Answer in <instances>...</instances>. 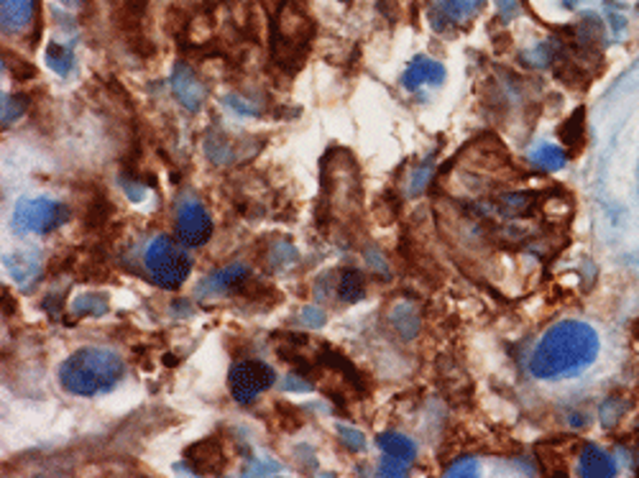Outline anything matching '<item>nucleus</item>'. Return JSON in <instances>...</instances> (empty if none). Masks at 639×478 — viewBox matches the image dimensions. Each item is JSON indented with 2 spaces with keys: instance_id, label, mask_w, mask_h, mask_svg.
I'll use <instances>...</instances> for the list:
<instances>
[{
  "instance_id": "1",
  "label": "nucleus",
  "mask_w": 639,
  "mask_h": 478,
  "mask_svg": "<svg viewBox=\"0 0 639 478\" xmlns=\"http://www.w3.org/2000/svg\"><path fill=\"white\" fill-rule=\"evenodd\" d=\"M598 348L601 341L594 327L578 320H565L542 335L532 353L529 371L542 381L573 379L598 358Z\"/></svg>"
},
{
  "instance_id": "2",
  "label": "nucleus",
  "mask_w": 639,
  "mask_h": 478,
  "mask_svg": "<svg viewBox=\"0 0 639 478\" xmlns=\"http://www.w3.org/2000/svg\"><path fill=\"white\" fill-rule=\"evenodd\" d=\"M126 376L123 358L108 348H80L59 369V384L77 396H97L115 389Z\"/></svg>"
},
{
  "instance_id": "3",
  "label": "nucleus",
  "mask_w": 639,
  "mask_h": 478,
  "mask_svg": "<svg viewBox=\"0 0 639 478\" xmlns=\"http://www.w3.org/2000/svg\"><path fill=\"white\" fill-rule=\"evenodd\" d=\"M144 263H146V274L149 279L161 286V289H176L187 282L190 271H192V261L187 254V246L182 240L169 239V236H156L146 254H144Z\"/></svg>"
},
{
  "instance_id": "4",
  "label": "nucleus",
  "mask_w": 639,
  "mask_h": 478,
  "mask_svg": "<svg viewBox=\"0 0 639 478\" xmlns=\"http://www.w3.org/2000/svg\"><path fill=\"white\" fill-rule=\"evenodd\" d=\"M69 220V208L65 202L49 200V197H31L21 200L13 210V228L16 233H31V236H46L57 228H62Z\"/></svg>"
},
{
  "instance_id": "5",
  "label": "nucleus",
  "mask_w": 639,
  "mask_h": 478,
  "mask_svg": "<svg viewBox=\"0 0 639 478\" xmlns=\"http://www.w3.org/2000/svg\"><path fill=\"white\" fill-rule=\"evenodd\" d=\"M274 369L266 366L261 361H238L230 369V394L238 404H251L256 402L266 389H271L274 384Z\"/></svg>"
},
{
  "instance_id": "6",
  "label": "nucleus",
  "mask_w": 639,
  "mask_h": 478,
  "mask_svg": "<svg viewBox=\"0 0 639 478\" xmlns=\"http://www.w3.org/2000/svg\"><path fill=\"white\" fill-rule=\"evenodd\" d=\"M213 236V220L205 205L199 202H184L176 213V239L182 240L187 248L205 246Z\"/></svg>"
},
{
  "instance_id": "7",
  "label": "nucleus",
  "mask_w": 639,
  "mask_h": 478,
  "mask_svg": "<svg viewBox=\"0 0 639 478\" xmlns=\"http://www.w3.org/2000/svg\"><path fill=\"white\" fill-rule=\"evenodd\" d=\"M378 445L384 451L381 460V476H404L409 463L417 456V448L409 437L399 433H386L378 437Z\"/></svg>"
},
{
  "instance_id": "8",
  "label": "nucleus",
  "mask_w": 639,
  "mask_h": 478,
  "mask_svg": "<svg viewBox=\"0 0 639 478\" xmlns=\"http://www.w3.org/2000/svg\"><path fill=\"white\" fill-rule=\"evenodd\" d=\"M39 0H3V31L8 36H21L36 23Z\"/></svg>"
},
{
  "instance_id": "9",
  "label": "nucleus",
  "mask_w": 639,
  "mask_h": 478,
  "mask_svg": "<svg viewBox=\"0 0 639 478\" xmlns=\"http://www.w3.org/2000/svg\"><path fill=\"white\" fill-rule=\"evenodd\" d=\"M187 463L195 468V474H221L222 466H225V453H222V445L215 437H207V440H199L192 448H187Z\"/></svg>"
},
{
  "instance_id": "10",
  "label": "nucleus",
  "mask_w": 639,
  "mask_h": 478,
  "mask_svg": "<svg viewBox=\"0 0 639 478\" xmlns=\"http://www.w3.org/2000/svg\"><path fill=\"white\" fill-rule=\"evenodd\" d=\"M442 80H445V67L427 57L412 59V65L401 74V85L407 90H417L422 85H440Z\"/></svg>"
},
{
  "instance_id": "11",
  "label": "nucleus",
  "mask_w": 639,
  "mask_h": 478,
  "mask_svg": "<svg viewBox=\"0 0 639 478\" xmlns=\"http://www.w3.org/2000/svg\"><path fill=\"white\" fill-rule=\"evenodd\" d=\"M248 279H251V271H248L243 263H233V266H225V269H218L215 274H210V277L202 282L199 294H225V292H230V289L243 286Z\"/></svg>"
},
{
  "instance_id": "12",
  "label": "nucleus",
  "mask_w": 639,
  "mask_h": 478,
  "mask_svg": "<svg viewBox=\"0 0 639 478\" xmlns=\"http://www.w3.org/2000/svg\"><path fill=\"white\" fill-rule=\"evenodd\" d=\"M172 90H175L176 100L190 110H199L202 106V98H205V90L198 82V77L187 69V67H176L175 77H172Z\"/></svg>"
},
{
  "instance_id": "13",
  "label": "nucleus",
  "mask_w": 639,
  "mask_h": 478,
  "mask_svg": "<svg viewBox=\"0 0 639 478\" xmlns=\"http://www.w3.org/2000/svg\"><path fill=\"white\" fill-rule=\"evenodd\" d=\"M578 474L581 476H588V478H609L617 474V466H614V458L609 456L606 451H601V448H596V445H588L583 453H581V460H578Z\"/></svg>"
},
{
  "instance_id": "14",
  "label": "nucleus",
  "mask_w": 639,
  "mask_h": 478,
  "mask_svg": "<svg viewBox=\"0 0 639 478\" xmlns=\"http://www.w3.org/2000/svg\"><path fill=\"white\" fill-rule=\"evenodd\" d=\"M5 269L19 284H28L34 282V277L39 274L42 261H39L36 251H26L23 248V251H13V254L5 256Z\"/></svg>"
},
{
  "instance_id": "15",
  "label": "nucleus",
  "mask_w": 639,
  "mask_h": 478,
  "mask_svg": "<svg viewBox=\"0 0 639 478\" xmlns=\"http://www.w3.org/2000/svg\"><path fill=\"white\" fill-rule=\"evenodd\" d=\"M481 5H484V0H435L438 16L448 23L471 21L479 13Z\"/></svg>"
},
{
  "instance_id": "16",
  "label": "nucleus",
  "mask_w": 639,
  "mask_h": 478,
  "mask_svg": "<svg viewBox=\"0 0 639 478\" xmlns=\"http://www.w3.org/2000/svg\"><path fill=\"white\" fill-rule=\"evenodd\" d=\"M565 152L560 149V146H555V144H540L537 149H532L529 153V161L534 164V167H540V169H563L565 167Z\"/></svg>"
},
{
  "instance_id": "17",
  "label": "nucleus",
  "mask_w": 639,
  "mask_h": 478,
  "mask_svg": "<svg viewBox=\"0 0 639 478\" xmlns=\"http://www.w3.org/2000/svg\"><path fill=\"white\" fill-rule=\"evenodd\" d=\"M363 279H361V274L358 271H343V277H340V284H338V297L343 300V302H358V300H363Z\"/></svg>"
},
{
  "instance_id": "18",
  "label": "nucleus",
  "mask_w": 639,
  "mask_h": 478,
  "mask_svg": "<svg viewBox=\"0 0 639 478\" xmlns=\"http://www.w3.org/2000/svg\"><path fill=\"white\" fill-rule=\"evenodd\" d=\"M46 65L51 67L57 74H69L72 72V51L62 43L51 42L46 46Z\"/></svg>"
},
{
  "instance_id": "19",
  "label": "nucleus",
  "mask_w": 639,
  "mask_h": 478,
  "mask_svg": "<svg viewBox=\"0 0 639 478\" xmlns=\"http://www.w3.org/2000/svg\"><path fill=\"white\" fill-rule=\"evenodd\" d=\"M560 138L571 149H578L583 144V110H578V113L571 115V121L560 129Z\"/></svg>"
},
{
  "instance_id": "20",
  "label": "nucleus",
  "mask_w": 639,
  "mask_h": 478,
  "mask_svg": "<svg viewBox=\"0 0 639 478\" xmlns=\"http://www.w3.org/2000/svg\"><path fill=\"white\" fill-rule=\"evenodd\" d=\"M26 113V98L21 95H3V126L16 123Z\"/></svg>"
},
{
  "instance_id": "21",
  "label": "nucleus",
  "mask_w": 639,
  "mask_h": 478,
  "mask_svg": "<svg viewBox=\"0 0 639 478\" xmlns=\"http://www.w3.org/2000/svg\"><path fill=\"white\" fill-rule=\"evenodd\" d=\"M340 437L346 440V445H351V448H355V451H361V448L366 445L363 435L358 433V430H348V427H343V430H340Z\"/></svg>"
},
{
  "instance_id": "22",
  "label": "nucleus",
  "mask_w": 639,
  "mask_h": 478,
  "mask_svg": "<svg viewBox=\"0 0 639 478\" xmlns=\"http://www.w3.org/2000/svg\"><path fill=\"white\" fill-rule=\"evenodd\" d=\"M448 474H456V476H473L476 474V463L473 460H464V463H456Z\"/></svg>"
},
{
  "instance_id": "23",
  "label": "nucleus",
  "mask_w": 639,
  "mask_h": 478,
  "mask_svg": "<svg viewBox=\"0 0 639 478\" xmlns=\"http://www.w3.org/2000/svg\"><path fill=\"white\" fill-rule=\"evenodd\" d=\"M305 320H308V323H315V325H323V323H325V315L317 312L315 307H312V310L308 307V310H305Z\"/></svg>"
},
{
  "instance_id": "24",
  "label": "nucleus",
  "mask_w": 639,
  "mask_h": 478,
  "mask_svg": "<svg viewBox=\"0 0 639 478\" xmlns=\"http://www.w3.org/2000/svg\"><path fill=\"white\" fill-rule=\"evenodd\" d=\"M499 8H502L504 16H511V13L519 11V3H517V0H499Z\"/></svg>"
},
{
  "instance_id": "25",
  "label": "nucleus",
  "mask_w": 639,
  "mask_h": 478,
  "mask_svg": "<svg viewBox=\"0 0 639 478\" xmlns=\"http://www.w3.org/2000/svg\"><path fill=\"white\" fill-rule=\"evenodd\" d=\"M62 3H65V5H69V8H77V5H80L82 0H62Z\"/></svg>"
}]
</instances>
